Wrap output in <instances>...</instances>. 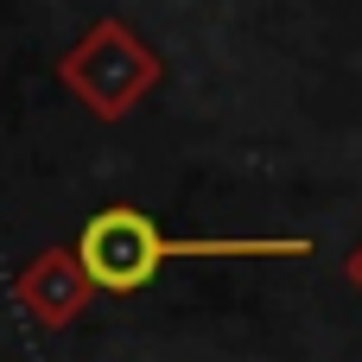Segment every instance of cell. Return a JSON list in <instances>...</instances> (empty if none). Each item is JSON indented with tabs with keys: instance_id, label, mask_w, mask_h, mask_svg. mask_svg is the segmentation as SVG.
Masks as SVG:
<instances>
[{
	"instance_id": "cell-1",
	"label": "cell",
	"mask_w": 362,
	"mask_h": 362,
	"mask_svg": "<svg viewBox=\"0 0 362 362\" xmlns=\"http://www.w3.org/2000/svg\"><path fill=\"white\" fill-rule=\"evenodd\" d=\"M76 255L95 280V293H140L165 261H305L312 242L305 235H165L146 210L134 204H115V210H95L76 235Z\"/></svg>"
},
{
	"instance_id": "cell-2",
	"label": "cell",
	"mask_w": 362,
	"mask_h": 362,
	"mask_svg": "<svg viewBox=\"0 0 362 362\" xmlns=\"http://www.w3.org/2000/svg\"><path fill=\"white\" fill-rule=\"evenodd\" d=\"M57 76H64V89H70L95 121H127V115L159 89L165 64H159V51H153L127 19H95V25L64 51Z\"/></svg>"
},
{
	"instance_id": "cell-3",
	"label": "cell",
	"mask_w": 362,
	"mask_h": 362,
	"mask_svg": "<svg viewBox=\"0 0 362 362\" xmlns=\"http://www.w3.org/2000/svg\"><path fill=\"white\" fill-rule=\"evenodd\" d=\"M13 299H19V312H25L38 331H64V325H76L83 305L95 299V280H89V267H83L76 248H45V255H32V261L19 267Z\"/></svg>"
},
{
	"instance_id": "cell-4",
	"label": "cell",
	"mask_w": 362,
	"mask_h": 362,
	"mask_svg": "<svg viewBox=\"0 0 362 362\" xmlns=\"http://www.w3.org/2000/svg\"><path fill=\"white\" fill-rule=\"evenodd\" d=\"M344 280H350V286H356V293H362V242H356V248H350V255H344Z\"/></svg>"
}]
</instances>
